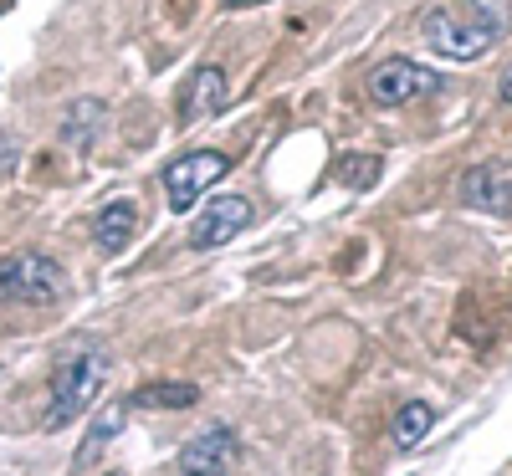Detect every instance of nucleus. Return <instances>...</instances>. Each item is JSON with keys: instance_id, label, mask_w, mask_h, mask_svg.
I'll return each mask as SVG.
<instances>
[{"instance_id": "1", "label": "nucleus", "mask_w": 512, "mask_h": 476, "mask_svg": "<svg viewBox=\"0 0 512 476\" xmlns=\"http://www.w3.org/2000/svg\"><path fill=\"white\" fill-rule=\"evenodd\" d=\"M103 379H108L103 349H77V354H67V359L57 364V374H52V400H47V415H41V430L72 425L82 410L98 400Z\"/></svg>"}, {"instance_id": "2", "label": "nucleus", "mask_w": 512, "mask_h": 476, "mask_svg": "<svg viewBox=\"0 0 512 476\" xmlns=\"http://www.w3.org/2000/svg\"><path fill=\"white\" fill-rule=\"evenodd\" d=\"M420 31H425V41L441 52V57H451V62H472V57H482V52H492L497 41H502V31L497 26H487V21H477L472 11H451V6H436V11H425L420 16Z\"/></svg>"}, {"instance_id": "3", "label": "nucleus", "mask_w": 512, "mask_h": 476, "mask_svg": "<svg viewBox=\"0 0 512 476\" xmlns=\"http://www.w3.org/2000/svg\"><path fill=\"white\" fill-rule=\"evenodd\" d=\"M67 292V272L47 251L0 256V302H57Z\"/></svg>"}, {"instance_id": "4", "label": "nucleus", "mask_w": 512, "mask_h": 476, "mask_svg": "<svg viewBox=\"0 0 512 476\" xmlns=\"http://www.w3.org/2000/svg\"><path fill=\"white\" fill-rule=\"evenodd\" d=\"M436 88H441V77L431 67L410 62V57H390L369 72V103H379V108H405V103L436 93Z\"/></svg>"}, {"instance_id": "5", "label": "nucleus", "mask_w": 512, "mask_h": 476, "mask_svg": "<svg viewBox=\"0 0 512 476\" xmlns=\"http://www.w3.org/2000/svg\"><path fill=\"white\" fill-rule=\"evenodd\" d=\"M231 169V159L221 154V149H195V154H180L175 164L164 169V195H169V205H175L180 215L216 185L221 175Z\"/></svg>"}, {"instance_id": "6", "label": "nucleus", "mask_w": 512, "mask_h": 476, "mask_svg": "<svg viewBox=\"0 0 512 476\" xmlns=\"http://www.w3.org/2000/svg\"><path fill=\"white\" fill-rule=\"evenodd\" d=\"M246 226H251V200H246V195H221V200H210V205L195 215L185 246H190V251H216V246L236 241Z\"/></svg>"}, {"instance_id": "7", "label": "nucleus", "mask_w": 512, "mask_h": 476, "mask_svg": "<svg viewBox=\"0 0 512 476\" xmlns=\"http://www.w3.org/2000/svg\"><path fill=\"white\" fill-rule=\"evenodd\" d=\"M461 200L477 205V210H492V215H512V164L487 159L477 169H466L461 175Z\"/></svg>"}, {"instance_id": "8", "label": "nucleus", "mask_w": 512, "mask_h": 476, "mask_svg": "<svg viewBox=\"0 0 512 476\" xmlns=\"http://www.w3.org/2000/svg\"><path fill=\"white\" fill-rule=\"evenodd\" d=\"M231 461H236V436L226 425H210L195 441H185L175 466H180V476H226Z\"/></svg>"}, {"instance_id": "9", "label": "nucleus", "mask_w": 512, "mask_h": 476, "mask_svg": "<svg viewBox=\"0 0 512 476\" xmlns=\"http://www.w3.org/2000/svg\"><path fill=\"white\" fill-rule=\"evenodd\" d=\"M231 88H226V72L221 67H195V77L185 82L180 93V118L185 123H200V118H216L226 108Z\"/></svg>"}, {"instance_id": "10", "label": "nucleus", "mask_w": 512, "mask_h": 476, "mask_svg": "<svg viewBox=\"0 0 512 476\" xmlns=\"http://www.w3.org/2000/svg\"><path fill=\"white\" fill-rule=\"evenodd\" d=\"M103 123H108V113H103L98 98H77V103L62 113V139H67L72 149H93L98 134H103Z\"/></svg>"}, {"instance_id": "11", "label": "nucleus", "mask_w": 512, "mask_h": 476, "mask_svg": "<svg viewBox=\"0 0 512 476\" xmlns=\"http://www.w3.org/2000/svg\"><path fill=\"white\" fill-rule=\"evenodd\" d=\"M128 410H134V405L123 400V405H113L108 415H98V420H93V430L82 436V446H77V456H72V466H77V471H88V466L103 456V446H108V441L118 436V430L128 425Z\"/></svg>"}, {"instance_id": "12", "label": "nucleus", "mask_w": 512, "mask_h": 476, "mask_svg": "<svg viewBox=\"0 0 512 476\" xmlns=\"http://www.w3.org/2000/svg\"><path fill=\"white\" fill-rule=\"evenodd\" d=\"M134 226H139L134 200H113V205H103V215H98V246H103V251H123L128 236H134Z\"/></svg>"}, {"instance_id": "13", "label": "nucleus", "mask_w": 512, "mask_h": 476, "mask_svg": "<svg viewBox=\"0 0 512 476\" xmlns=\"http://www.w3.org/2000/svg\"><path fill=\"white\" fill-rule=\"evenodd\" d=\"M128 405H144V410H190V405H200V389H195V384H169V379H159V384L134 389V400H128Z\"/></svg>"}, {"instance_id": "14", "label": "nucleus", "mask_w": 512, "mask_h": 476, "mask_svg": "<svg viewBox=\"0 0 512 476\" xmlns=\"http://www.w3.org/2000/svg\"><path fill=\"white\" fill-rule=\"evenodd\" d=\"M425 436H431V405H425V400L400 405V410H395V446L410 451V446H420Z\"/></svg>"}, {"instance_id": "15", "label": "nucleus", "mask_w": 512, "mask_h": 476, "mask_svg": "<svg viewBox=\"0 0 512 476\" xmlns=\"http://www.w3.org/2000/svg\"><path fill=\"white\" fill-rule=\"evenodd\" d=\"M466 11H472L477 21H487V26H497L502 36L512 26V0H466Z\"/></svg>"}, {"instance_id": "16", "label": "nucleus", "mask_w": 512, "mask_h": 476, "mask_svg": "<svg viewBox=\"0 0 512 476\" xmlns=\"http://www.w3.org/2000/svg\"><path fill=\"white\" fill-rule=\"evenodd\" d=\"M497 93H502V103H512V67L502 72V82H497Z\"/></svg>"}, {"instance_id": "17", "label": "nucleus", "mask_w": 512, "mask_h": 476, "mask_svg": "<svg viewBox=\"0 0 512 476\" xmlns=\"http://www.w3.org/2000/svg\"><path fill=\"white\" fill-rule=\"evenodd\" d=\"M226 6H236V11H246V6H262V0H226Z\"/></svg>"}, {"instance_id": "18", "label": "nucleus", "mask_w": 512, "mask_h": 476, "mask_svg": "<svg viewBox=\"0 0 512 476\" xmlns=\"http://www.w3.org/2000/svg\"><path fill=\"white\" fill-rule=\"evenodd\" d=\"M108 476H113V471H108Z\"/></svg>"}]
</instances>
